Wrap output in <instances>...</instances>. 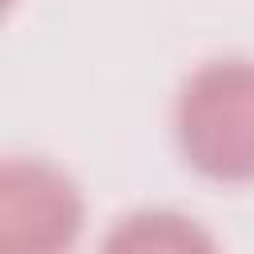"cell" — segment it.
Returning a JSON list of instances; mask_svg holds the SVG:
<instances>
[{
  "mask_svg": "<svg viewBox=\"0 0 254 254\" xmlns=\"http://www.w3.org/2000/svg\"><path fill=\"white\" fill-rule=\"evenodd\" d=\"M175 147L206 183H254V56L202 60L179 83Z\"/></svg>",
  "mask_w": 254,
  "mask_h": 254,
  "instance_id": "obj_1",
  "label": "cell"
},
{
  "mask_svg": "<svg viewBox=\"0 0 254 254\" xmlns=\"http://www.w3.org/2000/svg\"><path fill=\"white\" fill-rule=\"evenodd\" d=\"M87 202L79 183L44 155H8L0 167V246L56 254L79 242Z\"/></svg>",
  "mask_w": 254,
  "mask_h": 254,
  "instance_id": "obj_2",
  "label": "cell"
},
{
  "mask_svg": "<svg viewBox=\"0 0 254 254\" xmlns=\"http://www.w3.org/2000/svg\"><path fill=\"white\" fill-rule=\"evenodd\" d=\"M107 250H175V254H202L214 250L218 238L190 214L175 210V206H139L123 218L111 222Z\"/></svg>",
  "mask_w": 254,
  "mask_h": 254,
  "instance_id": "obj_3",
  "label": "cell"
}]
</instances>
